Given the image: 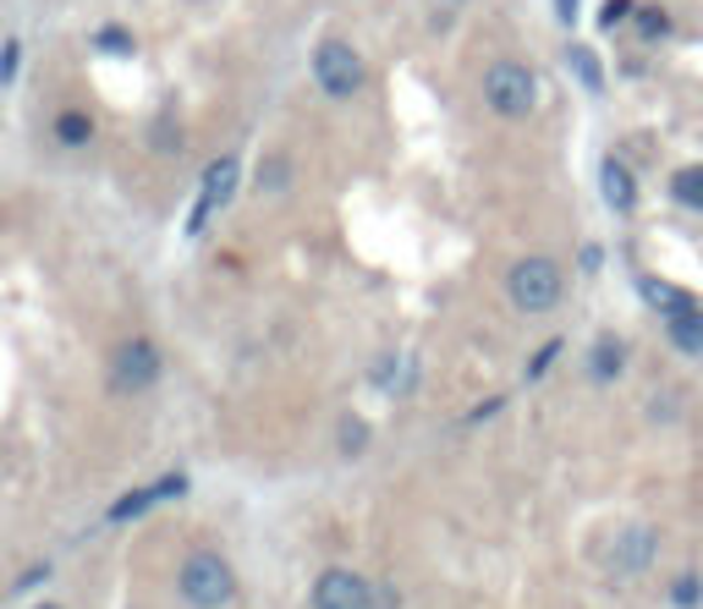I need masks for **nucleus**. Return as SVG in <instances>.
I'll list each match as a JSON object with an SVG mask.
<instances>
[{
	"label": "nucleus",
	"mask_w": 703,
	"mask_h": 609,
	"mask_svg": "<svg viewBox=\"0 0 703 609\" xmlns=\"http://www.w3.org/2000/svg\"><path fill=\"white\" fill-rule=\"evenodd\" d=\"M18 61H23V45H18V39H7V45H0V89H7V83L18 78Z\"/></svg>",
	"instance_id": "nucleus-22"
},
{
	"label": "nucleus",
	"mask_w": 703,
	"mask_h": 609,
	"mask_svg": "<svg viewBox=\"0 0 703 609\" xmlns=\"http://www.w3.org/2000/svg\"><path fill=\"white\" fill-rule=\"evenodd\" d=\"M182 143H187V133H182L176 111H160V116L149 122V149H154L160 160H171V154H182Z\"/></svg>",
	"instance_id": "nucleus-13"
},
{
	"label": "nucleus",
	"mask_w": 703,
	"mask_h": 609,
	"mask_svg": "<svg viewBox=\"0 0 703 609\" xmlns=\"http://www.w3.org/2000/svg\"><path fill=\"white\" fill-rule=\"evenodd\" d=\"M670 341H676L681 352H703V313H681V319H670Z\"/></svg>",
	"instance_id": "nucleus-19"
},
{
	"label": "nucleus",
	"mask_w": 703,
	"mask_h": 609,
	"mask_svg": "<svg viewBox=\"0 0 703 609\" xmlns=\"http://www.w3.org/2000/svg\"><path fill=\"white\" fill-rule=\"evenodd\" d=\"M154 505H160V499H154V483H149V489H127L105 516H111V521H138V516H143V510H154Z\"/></svg>",
	"instance_id": "nucleus-17"
},
{
	"label": "nucleus",
	"mask_w": 703,
	"mask_h": 609,
	"mask_svg": "<svg viewBox=\"0 0 703 609\" xmlns=\"http://www.w3.org/2000/svg\"><path fill=\"white\" fill-rule=\"evenodd\" d=\"M698 598H703V576H698V571H687V576L670 582V604H676V609H692Z\"/></svg>",
	"instance_id": "nucleus-21"
},
{
	"label": "nucleus",
	"mask_w": 703,
	"mask_h": 609,
	"mask_svg": "<svg viewBox=\"0 0 703 609\" xmlns=\"http://www.w3.org/2000/svg\"><path fill=\"white\" fill-rule=\"evenodd\" d=\"M626 18H632V0H604V12H599V23H604V28H621Z\"/></svg>",
	"instance_id": "nucleus-24"
},
{
	"label": "nucleus",
	"mask_w": 703,
	"mask_h": 609,
	"mask_svg": "<svg viewBox=\"0 0 703 609\" xmlns=\"http://www.w3.org/2000/svg\"><path fill=\"white\" fill-rule=\"evenodd\" d=\"M506 297L522 308V313H550L561 297H566V280H561V264L544 258V253H528L511 264L506 275Z\"/></svg>",
	"instance_id": "nucleus-3"
},
{
	"label": "nucleus",
	"mask_w": 703,
	"mask_h": 609,
	"mask_svg": "<svg viewBox=\"0 0 703 609\" xmlns=\"http://www.w3.org/2000/svg\"><path fill=\"white\" fill-rule=\"evenodd\" d=\"M484 105H489L500 122H522V116H533V105H539V78H533L522 61H495V67L484 72Z\"/></svg>",
	"instance_id": "nucleus-4"
},
{
	"label": "nucleus",
	"mask_w": 703,
	"mask_h": 609,
	"mask_svg": "<svg viewBox=\"0 0 703 609\" xmlns=\"http://www.w3.org/2000/svg\"><path fill=\"white\" fill-rule=\"evenodd\" d=\"M637 18H643V34H648V39H659V34H665V12H654V7H643Z\"/></svg>",
	"instance_id": "nucleus-27"
},
{
	"label": "nucleus",
	"mask_w": 703,
	"mask_h": 609,
	"mask_svg": "<svg viewBox=\"0 0 703 609\" xmlns=\"http://www.w3.org/2000/svg\"><path fill=\"white\" fill-rule=\"evenodd\" d=\"M176 593L187 609H226L237 598V571L220 549H193L176 565Z\"/></svg>",
	"instance_id": "nucleus-1"
},
{
	"label": "nucleus",
	"mask_w": 703,
	"mask_h": 609,
	"mask_svg": "<svg viewBox=\"0 0 703 609\" xmlns=\"http://www.w3.org/2000/svg\"><path fill=\"white\" fill-rule=\"evenodd\" d=\"M89 45H94L100 56H132V50H138V39H132L127 28H116V23H105V28H100Z\"/></svg>",
	"instance_id": "nucleus-18"
},
{
	"label": "nucleus",
	"mask_w": 703,
	"mask_h": 609,
	"mask_svg": "<svg viewBox=\"0 0 703 609\" xmlns=\"http://www.w3.org/2000/svg\"><path fill=\"white\" fill-rule=\"evenodd\" d=\"M555 357H561V341H550V346H539V352H533V363H528V379H544Z\"/></svg>",
	"instance_id": "nucleus-23"
},
{
	"label": "nucleus",
	"mask_w": 703,
	"mask_h": 609,
	"mask_svg": "<svg viewBox=\"0 0 703 609\" xmlns=\"http://www.w3.org/2000/svg\"><path fill=\"white\" fill-rule=\"evenodd\" d=\"M291 182H297V165H291V154L269 149V154L258 160V193H269V198H286V193H291Z\"/></svg>",
	"instance_id": "nucleus-11"
},
{
	"label": "nucleus",
	"mask_w": 703,
	"mask_h": 609,
	"mask_svg": "<svg viewBox=\"0 0 703 609\" xmlns=\"http://www.w3.org/2000/svg\"><path fill=\"white\" fill-rule=\"evenodd\" d=\"M160 374H165V357H160V346H154L149 335H127V341L111 352V384H116L122 395L154 390Z\"/></svg>",
	"instance_id": "nucleus-5"
},
{
	"label": "nucleus",
	"mask_w": 703,
	"mask_h": 609,
	"mask_svg": "<svg viewBox=\"0 0 703 609\" xmlns=\"http://www.w3.org/2000/svg\"><path fill=\"white\" fill-rule=\"evenodd\" d=\"M56 143L61 149H89L94 143V116L89 111H61L56 116Z\"/></svg>",
	"instance_id": "nucleus-14"
},
{
	"label": "nucleus",
	"mask_w": 703,
	"mask_h": 609,
	"mask_svg": "<svg viewBox=\"0 0 703 609\" xmlns=\"http://www.w3.org/2000/svg\"><path fill=\"white\" fill-rule=\"evenodd\" d=\"M308 67H313L319 94L335 100V105H352V100L369 89V61L358 56V45H352V39H319V50H313Z\"/></svg>",
	"instance_id": "nucleus-2"
},
{
	"label": "nucleus",
	"mask_w": 703,
	"mask_h": 609,
	"mask_svg": "<svg viewBox=\"0 0 703 609\" xmlns=\"http://www.w3.org/2000/svg\"><path fill=\"white\" fill-rule=\"evenodd\" d=\"M313 609H374V582L352 565H330L313 576V593H308Z\"/></svg>",
	"instance_id": "nucleus-6"
},
{
	"label": "nucleus",
	"mask_w": 703,
	"mask_h": 609,
	"mask_svg": "<svg viewBox=\"0 0 703 609\" xmlns=\"http://www.w3.org/2000/svg\"><path fill=\"white\" fill-rule=\"evenodd\" d=\"M621 368H626V346H621L615 335H599L593 352H588V374H593L599 384H610V379H621Z\"/></svg>",
	"instance_id": "nucleus-12"
},
{
	"label": "nucleus",
	"mask_w": 703,
	"mask_h": 609,
	"mask_svg": "<svg viewBox=\"0 0 703 609\" xmlns=\"http://www.w3.org/2000/svg\"><path fill=\"white\" fill-rule=\"evenodd\" d=\"M495 412H500V395H495V401H484V406H473V423H484V417H495Z\"/></svg>",
	"instance_id": "nucleus-30"
},
{
	"label": "nucleus",
	"mask_w": 703,
	"mask_h": 609,
	"mask_svg": "<svg viewBox=\"0 0 703 609\" xmlns=\"http://www.w3.org/2000/svg\"><path fill=\"white\" fill-rule=\"evenodd\" d=\"M39 609H61V604H39Z\"/></svg>",
	"instance_id": "nucleus-31"
},
{
	"label": "nucleus",
	"mask_w": 703,
	"mask_h": 609,
	"mask_svg": "<svg viewBox=\"0 0 703 609\" xmlns=\"http://www.w3.org/2000/svg\"><path fill=\"white\" fill-rule=\"evenodd\" d=\"M45 576H50V565H28V571L18 576V593H28V587H39Z\"/></svg>",
	"instance_id": "nucleus-28"
},
{
	"label": "nucleus",
	"mask_w": 703,
	"mask_h": 609,
	"mask_svg": "<svg viewBox=\"0 0 703 609\" xmlns=\"http://www.w3.org/2000/svg\"><path fill=\"white\" fill-rule=\"evenodd\" d=\"M374 609H402V587L396 582H374Z\"/></svg>",
	"instance_id": "nucleus-25"
},
{
	"label": "nucleus",
	"mask_w": 703,
	"mask_h": 609,
	"mask_svg": "<svg viewBox=\"0 0 703 609\" xmlns=\"http://www.w3.org/2000/svg\"><path fill=\"white\" fill-rule=\"evenodd\" d=\"M369 439H374V428H369L358 412H346V417H341V428H335V450H341L346 461H358V456L369 450Z\"/></svg>",
	"instance_id": "nucleus-15"
},
{
	"label": "nucleus",
	"mask_w": 703,
	"mask_h": 609,
	"mask_svg": "<svg viewBox=\"0 0 703 609\" xmlns=\"http://www.w3.org/2000/svg\"><path fill=\"white\" fill-rule=\"evenodd\" d=\"M555 18L561 23H577V0H555Z\"/></svg>",
	"instance_id": "nucleus-29"
},
{
	"label": "nucleus",
	"mask_w": 703,
	"mask_h": 609,
	"mask_svg": "<svg viewBox=\"0 0 703 609\" xmlns=\"http://www.w3.org/2000/svg\"><path fill=\"white\" fill-rule=\"evenodd\" d=\"M176 494H187V478L176 472V478H160L154 483V499H176Z\"/></svg>",
	"instance_id": "nucleus-26"
},
{
	"label": "nucleus",
	"mask_w": 703,
	"mask_h": 609,
	"mask_svg": "<svg viewBox=\"0 0 703 609\" xmlns=\"http://www.w3.org/2000/svg\"><path fill=\"white\" fill-rule=\"evenodd\" d=\"M566 61H572V72H577V78H583L588 89H604V72H599V61H593V50H583V45H572V56H566Z\"/></svg>",
	"instance_id": "nucleus-20"
},
{
	"label": "nucleus",
	"mask_w": 703,
	"mask_h": 609,
	"mask_svg": "<svg viewBox=\"0 0 703 609\" xmlns=\"http://www.w3.org/2000/svg\"><path fill=\"white\" fill-rule=\"evenodd\" d=\"M670 198L687 204V209H703V165H681L670 176Z\"/></svg>",
	"instance_id": "nucleus-16"
},
{
	"label": "nucleus",
	"mask_w": 703,
	"mask_h": 609,
	"mask_svg": "<svg viewBox=\"0 0 703 609\" xmlns=\"http://www.w3.org/2000/svg\"><path fill=\"white\" fill-rule=\"evenodd\" d=\"M637 291H643V302H648L654 313H665V319H681V313H698V302H692L687 291H676L670 280H654V275H643V280H637Z\"/></svg>",
	"instance_id": "nucleus-10"
},
{
	"label": "nucleus",
	"mask_w": 703,
	"mask_h": 609,
	"mask_svg": "<svg viewBox=\"0 0 703 609\" xmlns=\"http://www.w3.org/2000/svg\"><path fill=\"white\" fill-rule=\"evenodd\" d=\"M659 554V532L654 527H621L615 543H610V571L626 582V576H643Z\"/></svg>",
	"instance_id": "nucleus-8"
},
{
	"label": "nucleus",
	"mask_w": 703,
	"mask_h": 609,
	"mask_svg": "<svg viewBox=\"0 0 703 609\" xmlns=\"http://www.w3.org/2000/svg\"><path fill=\"white\" fill-rule=\"evenodd\" d=\"M599 187H604V204H610L615 215H632V209H637V182H632V171H626L621 160H604V165H599Z\"/></svg>",
	"instance_id": "nucleus-9"
},
{
	"label": "nucleus",
	"mask_w": 703,
	"mask_h": 609,
	"mask_svg": "<svg viewBox=\"0 0 703 609\" xmlns=\"http://www.w3.org/2000/svg\"><path fill=\"white\" fill-rule=\"evenodd\" d=\"M237 182H242V160H237V154H220V160H209V165H204L198 209H193V220H187V231H193V237L204 231V220H209L215 209H226V204L237 198Z\"/></svg>",
	"instance_id": "nucleus-7"
}]
</instances>
